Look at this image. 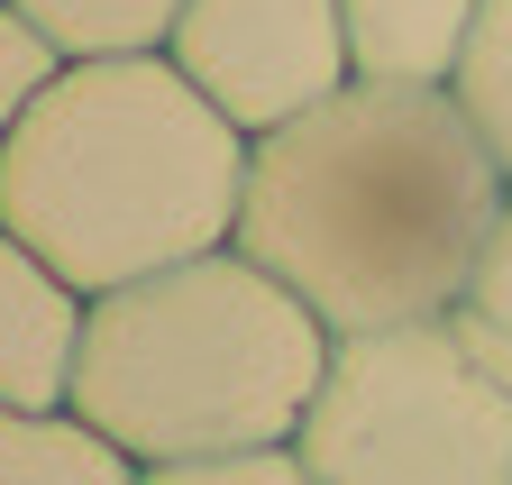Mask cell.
<instances>
[{
	"instance_id": "obj_1",
	"label": "cell",
	"mask_w": 512,
	"mask_h": 485,
	"mask_svg": "<svg viewBox=\"0 0 512 485\" xmlns=\"http://www.w3.org/2000/svg\"><path fill=\"white\" fill-rule=\"evenodd\" d=\"M512 174L448 83H348L247 156L238 248L339 339L448 321L467 302Z\"/></svg>"
},
{
	"instance_id": "obj_2",
	"label": "cell",
	"mask_w": 512,
	"mask_h": 485,
	"mask_svg": "<svg viewBox=\"0 0 512 485\" xmlns=\"http://www.w3.org/2000/svg\"><path fill=\"white\" fill-rule=\"evenodd\" d=\"M256 138L174 55H92L0 138V229L92 293L238 248Z\"/></svg>"
},
{
	"instance_id": "obj_3",
	"label": "cell",
	"mask_w": 512,
	"mask_h": 485,
	"mask_svg": "<svg viewBox=\"0 0 512 485\" xmlns=\"http://www.w3.org/2000/svg\"><path fill=\"white\" fill-rule=\"evenodd\" d=\"M330 348L339 330L284 275H266L247 248H211L119 293H92L74 412L147 467L266 449V440H302Z\"/></svg>"
},
{
	"instance_id": "obj_4",
	"label": "cell",
	"mask_w": 512,
	"mask_h": 485,
	"mask_svg": "<svg viewBox=\"0 0 512 485\" xmlns=\"http://www.w3.org/2000/svg\"><path fill=\"white\" fill-rule=\"evenodd\" d=\"M293 449L320 485H512V376L458 312L357 330L330 348Z\"/></svg>"
},
{
	"instance_id": "obj_5",
	"label": "cell",
	"mask_w": 512,
	"mask_h": 485,
	"mask_svg": "<svg viewBox=\"0 0 512 485\" xmlns=\"http://www.w3.org/2000/svg\"><path fill=\"white\" fill-rule=\"evenodd\" d=\"M165 55L247 138H266V129H284V119H302L357 83L339 0H183Z\"/></svg>"
},
{
	"instance_id": "obj_6",
	"label": "cell",
	"mask_w": 512,
	"mask_h": 485,
	"mask_svg": "<svg viewBox=\"0 0 512 485\" xmlns=\"http://www.w3.org/2000/svg\"><path fill=\"white\" fill-rule=\"evenodd\" d=\"M92 302L64 284L28 238L0 229V412H46L74 403V357H83Z\"/></svg>"
},
{
	"instance_id": "obj_7",
	"label": "cell",
	"mask_w": 512,
	"mask_h": 485,
	"mask_svg": "<svg viewBox=\"0 0 512 485\" xmlns=\"http://www.w3.org/2000/svg\"><path fill=\"white\" fill-rule=\"evenodd\" d=\"M366 83H458L485 0H339Z\"/></svg>"
},
{
	"instance_id": "obj_8",
	"label": "cell",
	"mask_w": 512,
	"mask_h": 485,
	"mask_svg": "<svg viewBox=\"0 0 512 485\" xmlns=\"http://www.w3.org/2000/svg\"><path fill=\"white\" fill-rule=\"evenodd\" d=\"M0 485H147V458H128L74 403L0 412Z\"/></svg>"
},
{
	"instance_id": "obj_9",
	"label": "cell",
	"mask_w": 512,
	"mask_h": 485,
	"mask_svg": "<svg viewBox=\"0 0 512 485\" xmlns=\"http://www.w3.org/2000/svg\"><path fill=\"white\" fill-rule=\"evenodd\" d=\"M19 10L74 55V65H92V55H165L183 0H19Z\"/></svg>"
},
{
	"instance_id": "obj_10",
	"label": "cell",
	"mask_w": 512,
	"mask_h": 485,
	"mask_svg": "<svg viewBox=\"0 0 512 485\" xmlns=\"http://www.w3.org/2000/svg\"><path fill=\"white\" fill-rule=\"evenodd\" d=\"M467 101V119L485 129V147L503 156V174H512V0H485V19H476V37H467V65H458V83H448Z\"/></svg>"
},
{
	"instance_id": "obj_11",
	"label": "cell",
	"mask_w": 512,
	"mask_h": 485,
	"mask_svg": "<svg viewBox=\"0 0 512 485\" xmlns=\"http://www.w3.org/2000/svg\"><path fill=\"white\" fill-rule=\"evenodd\" d=\"M64 65H74V55H64L37 19L19 10V0H0V138H10L19 119L64 83Z\"/></svg>"
},
{
	"instance_id": "obj_12",
	"label": "cell",
	"mask_w": 512,
	"mask_h": 485,
	"mask_svg": "<svg viewBox=\"0 0 512 485\" xmlns=\"http://www.w3.org/2000/svg\"><path fill=\"white\" fill-rule=\"evenodd\" d=\"M147 485H320L311 458L293 440H266V449H211V458H165L147 467Z\"/></svg>"
},
{
	"instance_id": "obj_13",
	"label": "cell",
	"mask_w": 512,
	"mask_h": 485,
	"mask_svg": "<svg viewBox=\"0 0 512 485\" xmlns=\"http://www.w3.org/2000/svg\"><path fill=\"white\" fill-rule=\"evenodd\" d=\"M458 321H467V339L494 357V367L512 376V202L494 220V248H485V266H476V284L458 302Z\"/></svg>"
}]
</instances>
